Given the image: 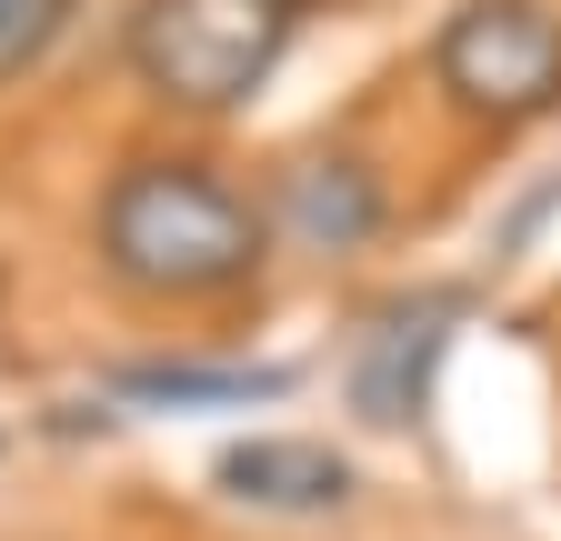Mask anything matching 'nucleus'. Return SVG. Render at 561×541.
<instances>
[{"instance_id":"f257e3e1","label":"nucleus","mask_w":561,"mask_h":541,"mask_svg":"<svg viewBox=\"0 0 561 541\" xmlns=\"http://www.w3.org/2000/svg\"><path fill=\"white\" fill-rule=\"evenodd\" d=\"M101 261L151 301H210L261 270V211L191 161H130L101 200Z\"/></svg>"},{"instance_id":"f03ea898","label":"nucleus","mask_w":561,"mask_h":541,"mask_svg":"<svg viewBox=\"0 0 561 541\" xmlns=\"http://www.w3.org/2000/svg\"><path fill=\"white\" fill-rule=\"evenodd\" d=\"M291 0H140L130 11V71L181 111H231L271 81L291 41Z\"/></svg>"},{"instance_id":"7ed1b4c3","label":"nucleus","mask_w":561,"mask_h":541,"mask_svg":"<svg viewBox=\"0 0 561 541\" xmlns=\"http://www.w3.org/2000/svg\"><path fill=\"white\" fill-rule=\"evenodd\" d=\"M432 81L451 91V111L512 130L561 111V21L541 0H461L432 41Z\"/></svg>"},{"instance_id":"20e7f679","label":"nucleus","mask_w":561,"mask_h":541,"mask_svg":"<svg viewBox=\"0 0 561 541\" xmlns=\"http://www.w3.org/2000/svg\"><path fill=\"white\" fill-rule=\"evenodd\" d=\"M221 492L251 511H341L351 502V461L331 441H231L221 451Z\"/></svg>"},{"instance_id":"39448f33","label":"nucleus","mask_w":561,"mask_h":541,"mask_svg":"<svg viewBox=\"0 0 561 541\" xmlns=\"http://www.w3.org/2000/svg\"><path fill=\"white\" fill-rule=\"evenodd\" d=\"M442 321H451V301H421V311H391V321L371 331L362 371H351V401H362L371 422H411V412H421V381H432Z\"/></svg>"},{"instance_id":"423d86ee","label":"nucleus","mask_w":561,"mask_h":541,"mask_svg":"<svg viewBox=\"0 0 561 541\" xmlns=\"http://www.w3.org/2000/svg\"><path fill=\"white\" fill-rule=\"evenodd\" d=\"M280 221L301 231V251H362L381 231V181L362 161H311L280 191Z\"/></svg>"},{"instance_id":"0eeeda50","label":"nucleus","mask_w":561,"mask_h":541,"mask_svg":"<svg viewBox=\"0 0 561 541\" xmlns=\"http://www.w3.org/2000/svg\"><path fill=\"white\" fill-rule=\"evenodd\" d=\"M121 391L130 401H271L280 371H191V361H171V371H130Z\"/></svg>"},{"instance_id":"6e6552de","label":"nucleus","mask_w":561,"mask_h":541,"mask_svg":"<svg viewBox=\"0 0 561 541\" xmlns=\"http://www.w3.org/2000/svg\"><path fill=\"white\" fill-rule=\"evenodd\" d=\"M60 31V0H0V60H31Z\"/></svg>"},{"instance_id":"1a4fd4ad","label":"nucleus","mask_w":561,"mask_h":541,"mask_svg":"<svg viewBox=\"0 0 561 541\" xmlns=\"http://www.w3.org/2000/svg\"><path fill=\"white\" fill-rule=\"evenodd\" d=\"M291 11H311V0H291Z\"/></svg>"}]
</instances>
